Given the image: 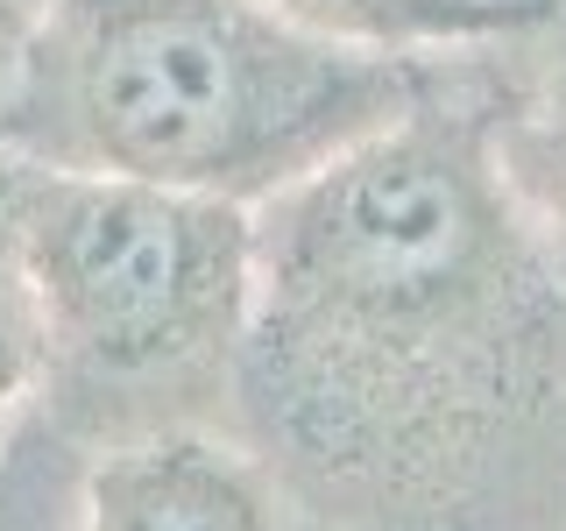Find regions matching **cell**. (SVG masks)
Instances as JSON below:
<instances>
[{"label":"cell","mask_w":566,"mask_h":531,"mask_svg":"<svg viewBox=\"0 0 566 531\" xmlns=\"http://www.w3.org/2000/svg\"><path fill=\"white\" fill-rule=\"evenodd\" d=\"M453 58L333 43L255 0H43L0 149L255 212L411 114Z\"/></svg>","instance_id":"cell-2"},{"label":"cell","mask_w":566,"mask_h":531,"mask_svg":"<svg viewBox=\"0 0 566 531\" xmlns=\"http://www.w3.org/2000/svg\"><path fill=\"white\" fill-rule=\"evenodd\" d=\"M482 8H503V14H517V22H545V14H559L566 0H482Z\"/></svg>","instance_id":"cell-10"},{"label":"cell","mask_w":566,"mask_h":531,"mask_svg":"<svg viewBox=\"0 0 566 531\" xmlns=\"http://www.w3.org/2000/svg\"><path fill=\"white\" fill-rule=\"evenodd\" d=\"M35 404V305L14 241V156L0 149V447Z\"/></svg>","instance_id":"cell-8"},{"label":"cell","mask_w":566,"mask_h":531,"mask_svg":"<svg viewBox=\"0 0 566 531\" xmlns=\"http://www.w3.org/2000/svg\"><path fill=\"white\" fill-rule=\"evenodd\" d=\"M71 531H318L234 433H164L93 454Z\"/></svg>","instance_id":"cell-4"},{"label":"cell","mask_w":566,"mask_h":531,"mask_svg":"<svg viewBox=\"0 0 566 531\" xmlns=\"http://www.w3.org/2000/svg\"><path fill=\"white\" fill-rule=\"evenodd\" d=\"M482 50L255 206L234 439L318 531H474L566 482V277L503 185Z\"/></svg>","instance_id":"cell-1"},{"label":"cell","mask_w":566,"mask_h":531,"mask_svg":"<svg viewBox=\"0 0 566 531\" xmlns=\"http://www.w3.org/2000/svg\"><path fill=\"white\" fill-rule=\"evenodd\" d=\"M14 241L35 305V418L78 454L234 433L255 212L14 156Z\"/></svg>","instance_id":"cell-3"},{"label":"cell","mask_w":566,"mask_h":531,"mask_svg":"<svg viewBox=\"0 0 566 531\" xmlns=\"http://www.w3.org/2000/svg\"><path fill=\"white\" fill-rule=\"evenodd\" d=\"M255 8L297 29H318L333 43L397 50V58H447V50H482L531 29L503 8H482V0H255Z\"/></svg>","instance_id":"cell-6"},{"label":"cell","mask_w":566,"mask_h":531,"mask_svg":"<svg viewBox=\"0 0 566 531\" xmlns=\"http://www.w3.org/2000/svg\"><path fill=\"white\" fill-rule=\"evenodd\" d=\"M85 460L50 418H22L0 447V531H71L78 524V482Z\"/></svg>","instance_id":"cell-7"},{"label":"cell","mask_w":566,"mask_h":531,"mask_svg":"<svg viewBox=\"0 0 566 531\" xmlns=\"http://www.w3.org/2000/svg\"><path fill=\"white\" fill-rule=\"evenodd\" d=\"M35 22H43V0H0V100L14 85V64H22Z\"/></svg>","instance_id":"cell-9"},{"label":"cell","mask_w":566,"mask_h":531,"mask_svg":"<svg viewBox=\"0 0 566 531\" xmlns=\"http://www.w3.org/2000/svg\"><path fill=\"white\" fill-rule=\"evenodd\" d=\"M482 93L503 185L566 277V8L482 50Z\"/></svg>","instance_id":"cell-5"}]
</instances>
